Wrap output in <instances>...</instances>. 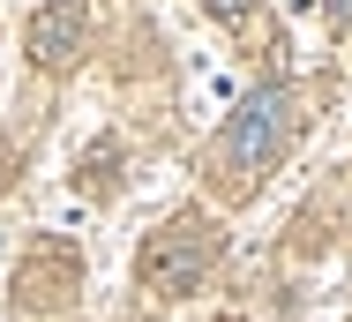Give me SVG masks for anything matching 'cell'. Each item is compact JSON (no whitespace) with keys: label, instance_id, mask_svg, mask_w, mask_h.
Returning a JSON list of instances; mask_svg holds the SVG:
<instances>
[{"label":"cell","instance_id":"cell-1","mask_svg":"<svg viewBox=\"0 0 352 322\" xmlns=\"http://www.w3.org/2000/svg\"><path fill=\"white\" fill-rule=\"evenodd\" d=\"M292 128H300V120H292V90H285V83H263V90L225 120V135L210 142V180H217V188H232V195H248L285 158Z\"/></svg>","mask_w":352,"mask_h":322},{"label":"cell","instance_id":"cell-2","mask_svg":"<svg viewBox=\"0 0 352 322\" xmlns=\"http://www.w3.org/2000/svg\"><path fill=\"white\" fill-rule=\"evenodd\" d=\"M210 255H217V233H210V217H173V225H157V240L142 248V285L150 292H188L203 270H210Z\"/></svg>","mask_w":352,"mask_h":322},{"label":"cell","instance_id":"cell-3","mask_svg":"<svg viewBox=\"0 0 352 322\" xmlns=\"http://www.w3.org/2000/svg\"><path fill=\"white\" fill-rule=\"evenodd\" d=\"M82 0H60V8H45L38 23H30V61L38 67H68L75 53H82Z\"/></svg>","mask_w":352,"mask_h":322},{"label":"cell","instance_id":"cell-4","mask_svg":"<svg viewBox=\"0 0 352 322\" xmlns=\"http://www.w3.org/2000/svg\"><path fill=\"white\" fill-rule=\"evenodd\" d=\"M15 292H23V308H30V315H38V308H60V300L75 292V248H38Z\"/></svg>","mask_w":352,"mask_h":322},{"label":"cell","instance_id":"cell-5","mask_svg":"<svg viewBox=\"0 0 352 322\" xmlns=\"http://www.w3.org/2000/svg\"><path fill=\"white\" fill-rule=\"evenodd\" d=\"M210 15H225V23H248V15H255V0H210Z\"/></svg>","mask_w":352,"mask_h":322},{"label":"cell","instance_id":"cell-6","mask_svg":"<svg viewBox=\"0 0 352 322\" xmlns=\"http://www.w3.org/2000/svg\"><path fill=\"white\" fill-rule=\"evenodd\" d=\"M330 23L345 30V23H352V0H330Z\"/></svg>","mask_w":352,"mask_h":322},{"label":"cell","instance_id":"cell-7","mask_svg":"<svg viewBox=\"0 0 352 322\" xmlns=\"http://www.w3.org/2000/svg\"><path fill=\"white\" fill-rule=\"evenodd\" d=\"M8 165H15V158H8V150H0V188H8Z\"/></svg>","mask_w":352,"mask_h":322}]
</instances>
